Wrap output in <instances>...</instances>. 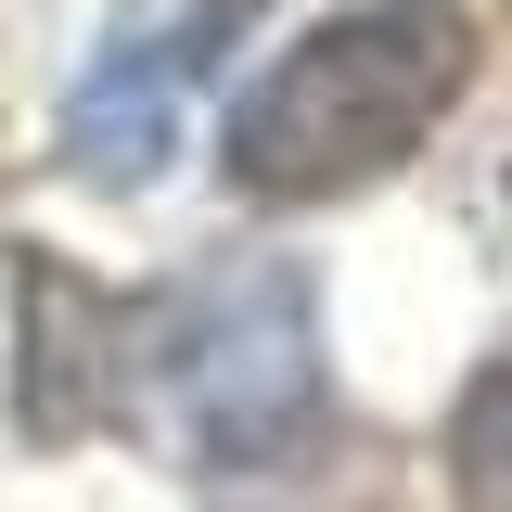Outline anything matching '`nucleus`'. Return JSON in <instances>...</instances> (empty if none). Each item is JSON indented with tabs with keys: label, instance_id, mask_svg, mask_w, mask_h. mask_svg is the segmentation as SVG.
<instances>
[{
	"label": "nucleus",
	"instance_id": "39448f33",
	"mask_svg": "<svg viewBox=\"0 0 512 512\" xmlns=\"http://www.w3.org/2000/svg\"><path fill=\"white\" fill-rule=\"evenodd\" d=\"M448 500L461 512H512V346L461 384V410H448Z\"/></svg>",
	"mask_w": 512,
	"mask_h": 512
},
{
	"label": "nucleus",
	"instance_id": "20e7f679",
	"mask_svg": "<svg viewBox=\"0 0 512 512\" xmlns=\"http://www.w3.org/2000/svg\"><path fill=\"white\" fill-rule=\"evenodd\" d=\"M116 346H128V295H103L26 244V269H13V423L39 448L116 436Z\"/></svg>",
	"mask_w": 512,
	"mask_h": 512
},
{
	"label": "nucleus",
	"instance_id": "f257e3e1",
	"mask_svg": "<svg viewBox=\"0 0 512 512\" xmlns=\"http://www.w3.org/2000/svg\"><path fill=\"white\" fill-rule=\"evenodd\" d=\"M116 423L167 436L218 500H231L244 474H308L320 448H333L308 269H295V256H205L180 282L128 295Z\"/></svg>",
	"mask_w": 512,
	"mask_h": 512
},
{
	"label": "nucleus",
	"instance_id": "f03ea898",
	"mask_svg": "<svg viewBox=\"0 0 512 512\" xmlns=\"http://www.w3.org/2000/svg\"><path fill=\"white\" fill-rule=\"evenodd\" d=\"M474 0H346L231 103V192L244 205H333L423 154L474 90Z\"/></svg>",
	"mask_w": 512,
	"mask_h": 512
},
{
	"label": "nucleus",
	"instance_id": "7ed1b4c3",
	"mask_svg": "<svg viewBox=\"0 0 512 512\" xmlns=\"http://www.w3.org/2000/svg\"><path fill=\"white\" fill-rule=\"evenodd\" d=\"M256 13L269 0H116L103 39H90V64H77V90H64V167L90 192H141L180 154L205 77L244 52Z\"/></svg>",
	"mask_w": 512,
	"mask_h": 512
}]
</instances>
